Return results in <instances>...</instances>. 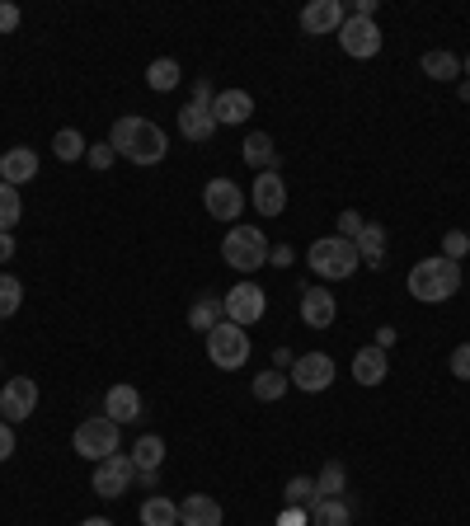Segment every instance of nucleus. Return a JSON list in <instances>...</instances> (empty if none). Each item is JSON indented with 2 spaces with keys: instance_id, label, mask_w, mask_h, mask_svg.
Returning a JSON list of instances; mask_svg holds the SVG:
<instances>
[{
  "instance_id": "nucleus-37",
  "label": "nucleus",
  "mask_w": 470,
  "mask_h": 526,
  "mask_svg": "<svg viewBox=\"0 0 470 526\" xmlns=\"http://www.w3.org/2000/svg\"><path fill=\"white\" fill-rule=\"evenodd\" d=\"M113 160H118V151H113L109 141H94L90 151H85V165H90V170H99V174L113 170Z\"/></svg>"
},
{
  "instance_id": "nucleus-21",
  "label": "nucleus",
  "mask_w": 470,
  "mask_h": 526,
  "mask_svg": "<svg viewBox=\"0 0 470 526\" xmlns=\"http://www.w3.org/2000/svg\"><path fill=\"white\" fill-rule=\"evenodd\" d=\"M353 245H358L362 268H386V226H381V221H367Z\"/></svg>"
},
{
  "instance_id": "nucleus-44",
  "label": "nucleus",
  "mask_w": 470,
  "mask_h": 526,
  "mask_svg": "<svg viewBox=\"0 0 470 526\" xmlns=\"http://www.w3.org/2000/svg\"><path fill=\"white\" fill-rule=\"evenodd\" d=\"M376 10H381V0H353V15L358 19H376Z\"/></svg>"
},
{
  "instance_id": "nucleus-24",
  "label": "nucleus",
  "mask_w": 470,
  "mask_h": 526,
  "mask_svg": "<svg viewBox=\"0 0 470 526\" xmlns=\"http://www.w3.org/2000/svg\"><path fill=\"white\" fill-rule=\"evenodd\" d=\"M179 132H184L188 141H212L217 118H212V109H203V104H184V109H179Z\"/></svg>"
},
{
  "instance_id": "nucleus-33",
  "label": "nucleus",
  "mask_w": 470,
  "mask_h": 526,
  "mask_svg": "<svg viewBox=\"0 0 470 526\" xmlns=\"http://www.w3.org/2000/svg\"><path fill=\"white\" fill-rule=\"evenodd\" d=\"M19 217H24V198H19V188L0 179V235H10V226H19Z\"/></svg>"
},
{
  "instance_id": "nucleus-4",
  "label": "nucleus",
  "mask_w": 470,
  "mask_h": 526,
  "mask_svg": "<svg viewBox=\"0 0 470 526\" xmlns=\"http://www.w3.org/2000/svg\"><path fill=\"white\" fill-rule=\"evenodd\" d=\"M268 235L259 231V226H240L235 221L231 231H226V240H221V259H226V268H235V273H259L268 263Z\"/></svg>"
},
{
  "instance_id": "nucleus-49",
  "label": "nucleus",
  "mask_w": 470,
  "mask_h": 526,
  "mask_svg": "<svg viewBox=\"0 0 470 526\" xmlns=\"http://www.w3.org/2000/svg\"><path fill=\"white\" fill-rule=\"evenodd\" d=\"M137 484H141V489H156V484H160V470H137Z\"/></svg>"
},
{
  "instance_id": "nucleus-53",
  "label": "nucleus",
  "mask_w": 470,
  "mask_h": 526,
  "mask_svg": "<svg viewBox=\"0 0 470 526\" xmlns=\"http://www.w3.org/2000/svg\"><path fill=\"white\" fill-rule=\"evenodd\" d=\"M0 325H5V320H0Z\"/></svg>"
},
{
  "instance_id": "nucleus-18",
  "label": "nucleus",
  "mask_w": 470,
  "mask_h": 526,
  "mask_svg": "<svg viewBox=\"0 0 470 526\" xmlns=\"http://www.w3.org/2000/svg\"><path fill=\"white\" fill-rule=\"evenodd\" d=\"M240 155H245V165H254L259 174H278V165H282V151L273 146L268 132H250L245 146H240Z\"/></svg>"
},
{
  "instance_id": "nucleus-36",
  "label": "nucleus",
  "mask_w": 470,
  "mask_h": 526,
  "mask_svg": "<svg viewBox=\"0 0 470 526\" xmlns=\"http://www.w3.org/2000/svg\"><path fill=\"white\" fill-rule=\"evenodd\" d=\"M466 254H470V235L466 231H447V235H442V259L461 263Z\"/></svg>"
},
{
  "instance_id": "nucleus-41",
  "label": "nucleus",
  "mask_w": 470,
  "mask_h": 526,
  "mask_svg": "<svg viewBox=\"0 0 470 526\" xmlns=\"http://www.w3.org/2000/svg\"><path fill=\"white\" fill-rule=\"evenodd\" d=\"M452 376H461V381H470V343H461L452 353Z\"/></svg>"
},
{
  "instance_id": "nucleus-35",
  "label": "nucleus",
  "mask_w": 470,
  "mask_h": 526,
  "mask_svg": "<svg viewBox=\"0 0 470 526\" xmlns=\"http://www.w3.org/2000/svg\"><path fill=\"white\" fill-rule=\"evenodd\" d=\"M19 306H24V282L15 273H0V320H10Z\"/></svg>"
},
{
  "instance_id": "nucleus-6",
  "label": "nucleus",
  "mask_w": 470,
  "mask_h": 526,
  "mask_svg": "<svg viewBox=\"0 0 470 526\" xmlns=\"http://www.w3.org/2000/svg\"><path fill=\"white\" fill-rule=\"evenodd\" d=\"M71 447H76V456H85V461H109L113 451H118V423L113 418H85L76 428V437H71Z\"/></svg>"
},
{
  "instance_id": "nucleus-23",
  "label": "nucleus",
  "mask_w": 470,
  "mask_h": 526,
  "mask_svg": "<svg viewBox=\"0 0 470 526\" xmlns=\"http://www.w3.org/2000/svg\"><path fill=\"white\" fill-rule=\"evenodd\" d=\"M221 320H226V306H221L217 292H203L193 306H188V329H198V334H212Z\"/></svg>"
},
{
  "instance_id": "nucleus-2",
  "label": "nucleus",
  "mask_w": 470,
  "mask_h": 526,
  "mask_svg": "<svg viewBox=\"0 0 470 526\" xmlns=\"http://www.w3.org/2000/svg\"><path fill=\"white\" fill-rule=\"evenodd\" d=\"M456 292H461V263L433 254V259H419L409 268V296L423 301V306H442Z\"/></svg>"
},
{
  "instance_id": "nucleus-11",
  "label": "nucleus",
  "mask_w": 470,
  "mask_h": 526,
  "mask_svg": "<svg viewBox=\"0 0 470 526\" xmlns=\"http://www.w3.org/2000/svg\"><path fill=\"white\" fill-rule=\"evenodd\" d=\"M287 381H292L297 390H306V395H320V390L334 386V357L329 353H301L297 362H292Z\"/></svg>"
},
{
  "instance_id": "nucleus-9",
  "label": "nucleus",
  "mask_w": 470,
  "mask_h": 526,
  "mask_svg": "<svg viewBox=\"0 0 470 526\" xmlns=\"http://www.w3.org/2000/svg\"><path fill=\"white\" fill-rule=\"evenodd\" d=\"M339 47H344L348 57H358V62H372L376 52L386 47V33L376 29V19L348 15V19H344V29H339Z\"/></svg>"
},
{
  "instance_id": "nucleus-51",
  "label": "nucleus",
  "mask_w": 470,
  "mask_h": 526,
  "mask_svg": "<svg viewBox=\"0 0 470 526\" xmlns=\"http://www.w3.org/2000/svg\"><path fill=\"white\" fill-rule=\"evenodd\" d=\"M461 71H466V80H470V52H466V66H461Z\"/></svg>"
},
{
  "instance_id": "nucleus-16",
  "label": "nucleus",
  "mask_w": 470,
  "mask_h": 526,
  "mask_svg": "<svg viewBox=\"0 0 470 526\" xmlns=\"http://www.w3.org/2000/svg\"><path fill=\"white\" fill-rule=\"evenodd\" d=\"M301 320L311 329H329L339 320V301L325 287H301Z\"/></svg>"
},
{
  "instance_id": "nucleus-26",
  "label": "nucleus",
  "mask_w": 470,
  "mask_h": 526,
  "mask_svg": "<svg viewBox=\"0 0 470 526\" xmlns=\"http://www.w3.org/2000/svg\"><path fill=\"white\" fill-rule=\"evenodd\" d=\"M127 456H132L137 470H160V461H165V437H160V433H141Z\"/></svg>"
},
{
  "instance_id": "nucleus-34",
  "label": "nucleus",
  "mask_w": 470,
  "mask_h": 526,
  "mask_svg": "<svg viewBox=\"0 0 470 526\" xmlns=\"http://www.w3.org/2000/svg\"><path fill=\"white\" fill-rule=\"evenodd\" d=\"M282 498H287V508H306V512H311V503L320 498V489H315L311 475H292L287 489H282Z\"/></svg>"
},
{
  "instance_id": "nucleus-10",
  "label": "nucleus",
  "mask_w": 470,
  "mask_h": 526,
  "mask_svg": "<svg viewBox=\"0 0 470 526\" xmlns=\"http://www.w3.org/2000/svg\"><path fill=\"white\" fill-rule=\"evenodd\" d=\"M203 207H207V217H212V221H226V226H235V221H240V212H245V193H240V184H235V179H207Z\"/></svg>"
},
{
  "instance_id": "nucleus-12",
  "label": "nucleus",
  "mask_w": 470,
  "mask_h": 526,
  "mask_svg": "<svg viewBox=\"0 0 470 526\" xmlns=\"http://www.w3.org/2000/svg\"><path fill=\"white\" fill-rule=\"evenodd\" d=\"M33 409H38V381H33V376H10L5 390H0V414H5V423H24V418H33Z\"/></svg>"
},
{
  "instance_id": "nucleus-30",
  "label": "nucleus",
  "mask_w": 470,
  "mask_h": 526,
  "mask_svg": "<svg viewBox=\"0 0 470 526\" xmlns=\"http://www.w3.org/2000/svg\"><path fill=\"white\" fill-rule=\"evenodd\" d=\"M423 76L428 80H456L461 76V62H456L452 52H442V47H433V52H423Z\"/></svg>"
},
{
  "instance_id": "nucleus-19",
  "label": "nucleus",
  "mask_w": 470,
  "mask_h": 526,
  "mask_svg": "<svg viewBox=\"0 0 470 526\" xmlns=\"http://www.w3.org/2000/svg\"><path fill=\"white\" fill-rule=\"evenodd\" d=\"M104 418H113V423H137L141 390L137 386H109V395H104Z\"/></svg>"
},
{
  "instance_id": "nucleus-43",
  "label": "nucleus",
  "mask_w": 470,
  "mask_h": 526,
  "mask_svg": "<svg viewBox=\"0 0 470 526\" xmlns=\"http://www.w3.org/2000/svg\"><path fill=\"white\" fill-rule=\"evenodd\" d=\"M306 522H311L306 508H282V517H278V526H306Z\"/></svg>"
},
{
  "instance_id": "nucleus-8",
  "label": "nucleus",
  "mask_w": 470,
  "mask_h": 526,
  "mask_svg": "<svg viewBox=\"0 0 470 526\" xmlns=\"http://www.w3.org/2000/svg\"><path fill=\"white\" fill-rule=\"evenodd\" d=\"M132 480H137V465H132V456H127V451H113L109 461L94 465L90 489L99 498H123L127 489H132Z\"/></svg>"
},
{
  "instance_id": "nucleus-7",
  "label": "nucleus",
  "mask_w": 470,
  "mask_h": 526,
  "mask_svg": "<svg viewBox=\"0 0 470 526\" xmlns=\"http://www.w3.org/2000/svg\"><path fill=\"white\" fill-rule=\"evenodd\" d=\"M221 306H226V320H235L240 329H250L264 320V310H268V296L259 282H235L231 292L221 296Z\"/></svg>"
},
{
  "instance_id": "nucleus-32",
  "label": "nucleus",
  "mask_w": 470,
  "mask_h": 526,
  "mask_svg": "<svg viewBox=\"0 0 470 526\" xmlns=\"http://www.w3.org/2000/svg\"><path fill=\"white\" fill-rule=\"evenodd\" d=\"M315 489H320V498H344V489H348L344 461H325V465H320V475H315Z\"/></svg>"
},
{
  "instance_id": "nucleus-25",
  "label": "nucleus",
  "mask_w": 470,
  "mask_h": 526,
  "mask_svg": "<svg viewBox=\"0 0 470 526\" xmlns=\"http://www.w3.org/2000/svg\"><path fill=\"white\" fill-rule=\"evenodd\" d=\"M311 526H353L348 498H315L311 503Z\"/></svg>"
},
{
  "instance_id": "nucleus-52",
  "label": "nucleus",
  "mask_w": 470,
  "mask_h": 526,
  "mask_svg": "<svg viewBox=\"0 0 470 526\" xmlns=\"http://www.w3.org/2000/svg\"><path fill=\"white\" fill-rule=\"evenodd\" d=\"M0 165H5V151H0Z\"/></svg>"
},
{
  "instance_id": "nucleus-50",
  "label": "nucleus",
  "mask_w": 470,
  "mask_h": 526,
  "mask_svg": "<svg viewBox=\"0 0 470 526\" xmlns=\"http://www.w3.org/2000/svg\"><path fill=\"white\" fill-rule=\"evenodd\" d=\"M80 526H113V522H109V517H85Z\"/></svg>"
},
{
  "instance_id": "nucleus-20",
  "label": "nucleus",
  "mask_w": 470,
  "mask_h": 526,
  "mask_svg": "<svg viewBox=\"0 0 470 526\" xmlns=\"http://www.w3.org/2000/svg\"><path fill=\"white\" fill-rule=\"evenodd\" d=\"M33 174H38V151L33 146H15V151H5V165H0V179L10 188L29 184Z\"/></svg>"
},
{
  "instance_id": "nucleus-42",
  "label": "nucleus",
  "mask_w": 470,
  "mask_h": 526,
  "mask_svg": "<svg viewBox=\"0 0 470 526\" xmlns=\"http://www.w3.org/2000/svg\"><path fill=\"white\" fill-rule=\"evenodd\" d=\"M10 456H15V423L0 418V461H10Z\"/></svg>"
},
{
  "instance_id": "nucleus-5",
  "label": "nucleus",
  "mask_w": 470,
  "mask_h": 526,
  "mask_svg": "<svg viewBox=\"0 0 470 526\" xmlns=\"http://www.w3.org/2000/svg\"><path fill=\"white\" fill-rule=\"evenodd\" d=\"M203 339H207L212 367H221V372H240V367L250 362V334L235 325V320H221L212 334H203Z\"/></svg>"
},
{
  "instance_id": "nucleus-38",
  "label": "nucleus",
  "mask_w": 470,
  "mask_h": 526,
  "mask_svg": "<svg viewBox=\"0 0 470 526\" xmlns=\"http://www.w3.org/2000/svg\"><path fill=\"white\" fill-rule=\"evenodd\" d=\"M334 226H339V235H344V240H358V231L367 226V217L348 207V212H339V221H334Z\"/></svg>"
},
{
  "instance_id": "nucleus-29",
  "label": "nucleus",
  "mask_w": 470,
  "mask_h": 526,
  "mask_svg": "<svg viewBox=\"0 0 470 526\" xmlns=\"http://www.w3.org/2000/svg\"><path fill=\"white\" fill-rule=\"evenodd\" d=\"M254 400H264V404H278L287 390H292V381H287V372H278V367H268V372L254 376Z\"/></svg>"
},
{
  "instance_id": "nucleus-17",
  "label": "nucleus",
  "mask_w": 470,
  "mask_h": 526,
  "mask_svg": "<svg viewBox=\"0 0 470 526\" xmlns=\"http://www.w3.org/2000/svg\"><path fill=\"white\" fill-rule=\"evenodd\" d=\"M386 376H391V357L381 353L376 343L353 353V381H358V386H381Z\"/></svg>"
},
{
  "instance_id": "nucleus-28",
  "label": "nucleus",
  "mask_w": 470,
  "mask_h": 526,
  "mask_svg": "<svg viewBox=\"0 0 470 526\" xmlns=\"http://www.w3.org/2000/svg\"><path fill=\"white\" fill-rule=\"evenodd\" d=\"M141 526H179V503L165 494H151L141 503Z\"/></svg>"
},
{
  "instance_id": "nucleus-47",
  "label": "nucleus",
  "mask_w": 470,
  "mask_h": 526,
  "mask_svg": "<svg viewBox=\"0 0 470 526\" xmlns=\"http://www.w3.org/2000/svg\"><path fill=\"white\" fill-rule=\"evenodd\" d=\"M268 259L278 263V268H287V263L297 259V254H292V245H278V249H273V254H268Z\"/></svg>"
},
{
  "instance_id": "nucleus-3",
  "label": "nucleus",
  "mask_w": 470,
  "mask_h": 526,
  "mask_svg": "<svg viewBox=\"0 0 470 526\" xmlns=\"http://www.w3.org/2000/svg\"><path fill=\"white\" fill-rule=\"evenodd\" d=\"M306 263H311V273H320V278H329V282H344V278H353V273L362 268L358 245H353V240H344V235L311 240V254H306Z\"/></svg>"
},
{
  "instance_id": "nucleus-1",
  "label": "nucleus",
  "mask_w": 470,
  "mask_h": 526,
  "mask_svg": "<svg viewBox=\"0 0 470 526\" xmlns=\"http://www.w3.org/2000/svg\"><path fill=\"white\" fill-rule=\"evenodd\" d=\"M109 146L123 160L132 165H160L165 155H170V137H165V127L151 123V118H141V113H123L109 132Z\"/></svg>"
},
{
  "instance_id": "nucleus-45",
  "label": "nucleus",
  "mask_w": 470,
  "mask_h": 526,
  "mask_svg": "<svg viewBox=\"0 0 470 526\" xmlns=\"http://www.w3.org/2000/svg\"><path fill=\"white\" fill-rule=\"evenodd\" d=\"M376 348H381V353H391V348H395V329L391 325L376 329Z\"/></svg>"
},
{
  "instance_id": "nucleus-27",
  "label": "nucleus",
  "mask_w": 470,
  "mask_h": 526,
  "mask_svg": "<svg viewBox=\"0 0 470 526\" xmlns=\"http://www.w3.org/2000/svg\"><path fill=\"white\" fill-rule=\"evenodd\" d=\"M179 80H184V71H179V62H174V57H156V62L146 66V85H151L156 94L179 90Z\"/></svg>"
},
{
  "instance_id": "nucleus-15",
  "label": "nucleus",
  "mask_w": 470,
  "mask_h": 526,
  "mask_svg": "<svg viewBox=\"0 0 470 526\" xmlns=\"http://www.w3.org/2000/svg\"><path fill=\"white\" fill-rule=\"evenodd\" d=\"M212 118H217V127L250 123V118H254V94H245V90H217V99H212Z\"/></svg>"
},
{
  "instance_id": "nucleus-48",
  "label": "nucleus",
  "mask_w": 470,
  "mask_h": 526,
  "mask_svg": "<svg viewBox=\"0 0 470 526\" xmlns=\"http://www.w3.org/2000/svg\"><path fill=\"white\" fill-rule=\"evenodd\" d=\"M15 259V235H0V263Z\"/></svg>"
},
{
  "instance_id": "nucleus-22",
  "label": "nucleus",
  "mask_w": 470,
  "mask_h": 526,
  "mask_svg": "<svg viewBox=\"0 0 470 526\" xmlns=\"http://www.w3.org/2000/svg\"><path fill=\"white\" fill-rule=\"evenodd\" d=\"M179 526H221V503L207 494H188L179 503Z\"/></svg>"
},
{
  "instance_id": "nucleus-46",
  "label": "nucleus",
  "mask_w": 470,
  "mask_h": 526,
  "mask_svg": "<svg viewBox=\"0 0 470 526\" xmlns=\"http://www.w3.org/2000/svg\"><path fill=\"white\" fill-rule=\"evenodd\" d=\"M292 362H297L292 348H278V353H273V367H278V372H292Z\"/></svg>"
},
{
  "instance_id": "nucleus-39",
  "label": "nucleus",
  "mask_w": 470,
  "mask_h": 526,
  "mask_svg": "<svg viewBox=\"0 0 470 526\" xmlns=\"http://www.w3.org/2000/svg\"><path fill=\"white\" fill-rule=\"evenodd\" d=\"M212 99H217V90H212V80H193V99H188V104H203V109H212Z\"/></svg>"
},
{
  "instance_id": "nucleus-13",
  "label": "nucleus",
  "mask_w": 470,
  "mask_h": 526,
  "mask_svg": "<svg viewBox=\"0 0 470 526\" xmlns=\"http://www.w3.org/2000/svg\"><path fill=\"white\" fill-rule=\"evenodd\" d=\"M344 19H348V10H344V0H311L306 10H301V29L311 33H339L344 29Z\"/></svg>"
},
{
  "instance_id": "nucleus-40",
  "label": "nucleus",
  "mask_w": 470,
  "mask_h": 526,
  "mask_svg": "<svg viewBox=\"0 0 470 526\" xmlns=\"http://www.w3.org/2000/svg\"><path fill=\"white\" fill-rule=\"evenodd\" d=\"M19 5H10V0H0V33H15L19 29Z\"/></svg>"
},
{
  "instance_id": "nucleus-31",
  "label": "nucleus",
  "mask_w": 470,
  "mask_h": 526,
  "mask_svg": "<svg viewBox=\"0 0 470 526\" xmlns=\"http://www.w3.org/2000/svg\"><path fill=\"white\" fill-rule=\"evenodd\" d=\"M85 151H90V146H85V137H80L76 127H62V132L52 137V155H57L62 165H76V160H85Z\"/></svg>"
},
{
  "instance_id": "nucleus-14",
  "label": "nucleus",
  "mask_w": 470,
  "mask_h": 526,
  "mask_svg": "<svg viewBox=\"0 0 470 526\" xmlns=\"http://www.w3.org/2000/svg\"><path fill=\"white\" fill-rule=\"evenodd\" d=\"M250 202L259 217H282L287 212V184H282V174H259L250 188Z\"/></svg>"
}]
</instances>
